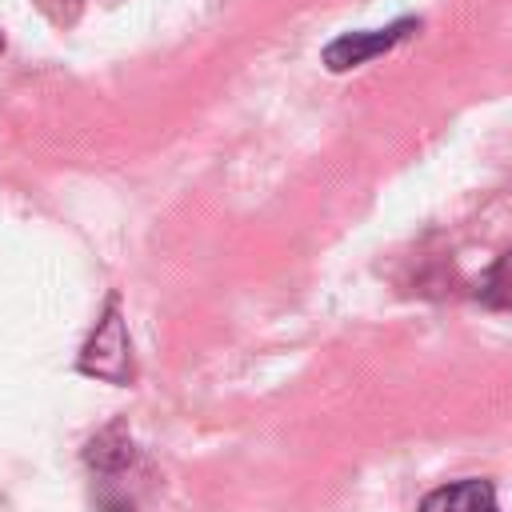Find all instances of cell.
I'll list each match as a JSON object with an SVG mask.
<instances>
[{"label": "cell", "instance_id": "1", "mask_svg": "<svg viewBox=\"0 0 512 512\" xmlns=\"http://www.w3.org/2000/svg\"><path fill=\"white\" fill-rule=\"evenodd\" d=\"M76 368L84 376H96V380H108V384H132V344H128V328H124L116 296H108L104 316L96 320Z\"/></svg>", "mask_w": 512, "mask_h": 512}, {"label": "cell", "instance_id": "2", "mask_svg": "<svg viewBox=\"0 0 512 512\" xmlns=\"http://www.w3.org/2000/svg\"><path fill=\"white\" fill-rule=\"evenodd\" d=\"M412 32H420V20L412 16H400L392 20L388 28H368V32H344L336 36L328 48H324V68L328 72H348V68H360L384 52H392L396 44H404Z\"/></svg>", "mask_w": 512, "mask_h": 512}, {"label": "cell", "instance_id": "3", "mask_svg": "<svg viewBox=\"0 0 512 512\" xmlns=\"http://www.w3.org/2000/svg\"><path fill=\"white\" fill-rule=\"evenodd\" d=\"M420 512H500L492 480L464 476L456 484H440L420 500Z\"/></svg>", "mask_w": 512, "mask_h": 512}, {"label": "cell", "instance_id": "4", "mask_svg": "<svg viewBox=\"0 0 512 512\" xmlns=\"http://www.w3.org/2000/svg\"><path fill=\"white\" fill-rule=\"evenodd\" d=\"M472 296L492 312H512V248H504L472 284Z\"/></svg>", "mask_w": 512, "mask_h": 512}, {"label": "cell", "instance_id": "5", "mask_svg": "<svg viewBox=\"0 0 512 512\" xmlns=\"http://www.w3.org/2000/svg\"><path fill=\"white\" fill-rule=\"evenodd\" d=\"M0 48H4V36H0Z\"/></svg>", "mask_w": 512, "mask_h": 512}]
</instances>
